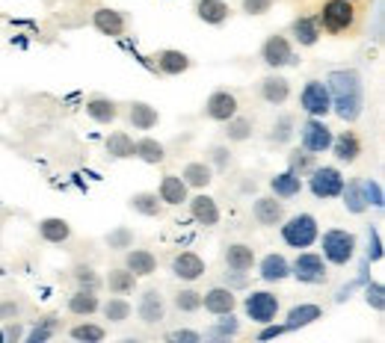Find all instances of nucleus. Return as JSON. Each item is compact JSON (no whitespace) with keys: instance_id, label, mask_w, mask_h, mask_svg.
Wrapping results in <instances>:
<instances>
[{"instance_id":"nucleus-1","label":"nucleus","mask_w":385,"mask_h":343,"mask_svg":"<svg viewBox=\"0 0 385 343\" xmlns=\"http://www.w3.org/2000/svg\"><path fill=\"white\" fill-rule=\"evenodd\" d=\"M326 89H329L332 98V110L338 119L344 122H355L362 116V107H365V89H362V77L355 75L353 68L344 71H332L326 77Z\"/></svg>"},{"instance_id":"nucleus-2","label":"nucleus","mask_w":385,"mask_h":343,"mask_svg":"<svg viewBox=\"0 0 385 343\" xmlns=\"http://www.w3.org/2000/svg\"><path fill=\"white\" fill-rule=\"evenodd\" d=\"M320 240V249H323V261L326 264H335V266H347L353 257H355V249H359V240L350 231H341V228H332L326 231Z\"/></svg>"},{"instance_id":"nucleus-3","label":"nucleus","mask_w":385,"mask_h":343,"mask_svg":"<svg viewBox=\"0 0 385 343\" xmlns=\"http://www.w3.org/2000/svg\"><path fill=\"white\" fill-rule=\"evenodd\" d=\"M282 240L288 242L291 249H308L315 246L317 237H320V225L311 213H296L291 219H282Z\"/></svg>"},{"instance_id":"nucleus-4","label":"nucleus","mask_w":385,"mask_h":343,"mask_svg":"<svg viewBox=\"0 0 385 343\" xmlns=\"http://www.w3.org/2000/svg\"><path fill=\"white\" fill-rule=\"evenodd\" d=\"M320 30L326 33H347L355 27V6H353V0H326L323 9H320Z\"/></svg>"},{"instance_id":"nucleus-5","label":"nucleus","mask_w":385,"mask_h":343,"mask_svg":"<svg viewBox=\"0 0 385 343\" xmlns=\"http://www.w3.org/2000/svg\"><path fill=\"white\" fill-rule=\"evenodd\" d=\"M308 190H311V195L315 198H338L341 195V190H344V175H341V169L338 166H315L308 172Z\"/></svg>"},{"instance_id":"nucleus-6","label":"nucleus","mask_w":385,"mask_h":343,"mask_svg":"<svg viewBox=\"0 0 385 343\" xmlns=\"http://www.w3.org/2000/svg\"><path fill=\"white\" fill-rule=\"evenodd\" d=\"M282 302H279V296L276 293H270V290H252L246 296V302H244V311H246V317L252 323H273L276 320V313H279Z\"/></svg>"},{"instance_id":"nucleus-7","label":"nucleus","mask_w":385,"mask_h":343,"mask_svg":"<svg viewBox=\"0 0 385 343\" xmlns=\"http://www.w3.org/2000/svg\"><path fill=\"white\" fill-rule=\"evenodd\" d=\"M291 276L303 284H323L326 281V261L317 252H299L291 264Z\"/></svg>"},{"instance_id":"nucleus-8","label":"nucleus","mask_w":385,"mask_h":343,"mask_svg":"<svg viewBox=\"0 0 385 343\" xmlns=\"http://www.w3.org/2000/svg\"><path fill=\"white\" fill-rule=\"evenodd\" d=\"M299 107H303L308 116H315V119H323L326 112H332V98H329L326 83L323 80H308L305 89L299 92Z\"/></svg>"},{"instance_id":"nucleus-9","label":"nucleus","mask_w":385,"mask_h":343,"mask_svg":"<svg viewBox=\"0 0 385 343\" xmlns=\"http://www.w3.org/2000/svg\"><path fill=\"white\" fill-rule=\"evenodd\" d=\"M332 131H329V124H326L323 119H315L311 116L305 124H303V131H299V139H303V148L311 151V154H323V151H329L332 145Z\"/></svg>"},{"instance_id":"nucleus-10","label":"nucleus","mask_w":385,"mask_h":343,"mask_svg":"<svg viewBox=\"0 0 385 343\" xmlns=\"http://www.w3.org/2000/svg\"><path fill=\"white\" fill-rule=\"evenodd\" d=\"M261 63H264L267 68L294 65L296 56H294V45L288 41V36H270L264 45H261Z\"/></svg>"},{"instance_id":"nucleus-11","label":"nucleus","mask_w":385,"mask_h":343,"mask_svg":"<svg viewBox=\"0 0 385 343\" xmlns=\"http://www.w3.org/2000/svg\"><path fill=\"white\" fill-rule=\"evenodd\" d=\"M237 98L232 92H225V89H217V92H210V98L205 101V116L210 122H228L232 116H237Z\"/></svg>"},{"instance_id":"nucleus-12","label":"nucleus","mask_w":385,"mask_h":343,"mask_svg":"<svg viewBox=\"0 0 385 343\" xmlns=\"http://www.w3.org/2000/svg\"><path fill=\"white\" fill-rule=\"evenodd\" d=\"M92 27H95V30L101 33V36L116 39V36H125V30H127V18L122 15L119 9L101 6V9L92 12Z\"/></svg>"},{"instance_id":"nucleus-13","label":"nucleus","mask_w":385,"mask_h":343,"mask_svg":"<svg viewBox=\"0 0 385 343\" xmlns=\"http://www.w3.org/2000/svg\"><path fill=\"white\" fill-rule=\"evenodd\" d=\"M202 308L213 317H225V313H234L237 296L232 287H210L208 293H202Z\"/></svg>"},{"instance_id":"nucleus-14","label":"nucleus","mask_w":385,"mask_h":343,"mask_svg":"<svg viewBox=\"0 0 385 343\" xmlns=\"http://www.w3.org/2000/svg\"><path fill=\"white\" fill-rule=\"evenodd\" d=\"M252 216L264 228H276L284 219V205L276 195H261V198H255V205H252Z\"/></svg>"},{"instance_id":"nucleus-15","label":"nucleus","mask_w":385,"mask_h":343,"mask_svg":"<svg viewBox=\"0 0 385 343\" xmlns=\"http://www.w3.org/2000/svg\"><path fill=\"white\" fill-rule=\"evenodd\" d=\"M332 154H335V160L338 163H355L359 160V154H362V139H359V134L355 131H344V134H338V136H332Z\"/></svg>"},{"instance_id":"nucleus-16","label":"nucleus","mask_w":385,"mask_h":343,"mask_svg":"<svg viewBox=\"0 0 385 343\" xmlns=\"http://www.w3.org/2000/svg\"><path fill=\"white\" fill-rule=\"evenodd\" d=\"M137 313H139V320L146 323V325H158V323L166 317V305H163V296H160V290L149 287L146 293H142L139 305H137Z\"/></svg>"},{"instance_id":"nucleus-17","label":"nucleus","mask_w":385,"mask_h":343,"mask_svg":"<svg viewBox=\"0 0 385 343\" xmlns=\"http://www.w3.org/2000/svg\"><path fill=\"white\" fill-rule=\"evenodd\" d=\"M187 205H190V216L198 222V225H205V228H213L220 222V207H217V202H213L210 195H205V193H198V195H193V198H187Z\"/></svg>"},{"instance_id":"nucleus-18","label":"nucleus","mask_w":385,"mask_h":343,"mask_svg":"<svg viewBox=\"0 0 385 343\" xmlns=\"http://www.w3.org/2000/svg\"><path fill=\"white\" fill-rule=\"evenodd\" d=\"M258 92L267 104H284L291 98V80L282 77V75H267L261 83H258Z\"/></svg>"},{"instance_id":"nucleus-19","label":"nucleus","mask_w":385,"mask_h":343,"mask_svg":"<svg viewBox=\"0 0 385 343\" xmlns=\"http://www.w3.org/2000/svg\"><path fill=\"white\" fill-rule=\"evenodd\" d=\"M172 276L181 281H196L205 276V261L196 252H181L172 261Z\"/></svg>"},{"instance_id":"nucleus-20","label":"nucleus","mask_w":385,"mask_h":343,"mask_svg":"<svg viewBox=\"0 0 385 343\" xmlns=\"http://www.w3.org/2000/svg\"><path fill=\"white\" fill-rule=\"evenodd\" d=\"M160 202L169 205V207H178V205H187V198H190V187L181 181V175H163L160 181Z\"/></svg>"},{"instance_id":"nucleus-21","label":"nucleus","mask_w":385,"mask_h":343,"mask_svg":"<svg viewBox=\"0 0 385 343\" xmlns=\"http://www.w3.org/2000/svg\"><path fill=\"white\" fill-rule=\"evenodd\" d=\"M225 266L232 269V273H249L255 266V249L246 246V242H232V246L225 249Z\"/></svg>"},{"instance_id":"nucleus-22","label":"nucleus","mask_w":385,"mask_h":343,"mask_svg":"<svg viewBox=\"0 0 385 343\" xmlns=\"http://www.w3.org/2000/svg\"><path fill=\"white\" fill-rule=\"evenodd\" d=\"M87 116L98 124H113L119 119V104L113 98H104V95H92L87 101Z\"/></svg>"},{"instance_id":"nucleus-23","label":"nucleus","mask_w":385,"mask_h":343,"mask_svg":"<svg viewBox=\"0 0 385 343\" xmlns=\"http://www.w3.org/2000/svg\"><path fill=\"white\" fill-rule=\"evenodd\" d=\"M196 15H198V21L220 27L232 15V6H228L225 0H196Z\"/></svg>"},{"instance_id":"nucleus-24","label":"nucleus","mask_w":385,"mask_h":343,"mask_svg":"<svg viewBox=\"0 0 385 343\" xmlns=\"http://www.w3.org/2000/svg\"><path fill=\"white\" fill-rule=\"evenodd\" d=\"M291 36H294V41H296L299 48H315L317 41H320V21L317 18H308V15L296 18L294 27H291Z\"/></svg>"},{"instance_id":"nucleus-25","label":"nucleus","mask_w":385,"mask_h":343,"mask_svg":"<svg viewBox=\"0 0 385 343\" xmlns=\"http://www.w3.org/2000/svg\"><path fill=\"white\" fill-rule=\"evenodd\" d=\"M190 65H193V60L184 51L166 48V51L158 53V68L169 77H178V75H184V71H190Z\"/></svg>"},{"instance_id":"nucleus-26","label":"nucleus","mask_w":385,"mask_h":343,"mask_svg":"<svg viewBox=\"0 0 385 343\" xmlns=\"http://www.w3.org/2000/svg\"><path fill=\"white\" fill-rule=\"evenodd\" d=\"M127 122H131L134 131H151V127H158L160 112L146 101H134L131 110H127Z\"/></svg>"},{"instance_id":"nucleus-27","label":"nucleus","mask_w":385,"mask_h":343,"mask_svg":"<svg viewBox=\"0 0 385 343\" xmlns=\"http://www.w3.org/2000/svg\"><path fill=\"white\" fill-rule=\"evenodd\" d=\"M125 266L131 269L137 278H146V276H154V269H158V257H154L149 249H131L125 254Z\"/></svg>"},{"instance_id":"nucleus-28","label":"nucleus","mask_w":385,"mask_h":343,"mask_svg":"<svg viewBox=\"0 0 385 343\" xmlns=\"http://www.w3.org/2000/svg\"><path fill=\"white\" fill-rule=\"evenodd\" d=\"M107 154L113 157V160H131V157L137 154V142L131 134H125V131H113L107 136Z\"/></svg>"},{"instance_id":"nucleus-29","label":"nucleus","mask_w":385,"mask_h":343,"mask_svg":"<svg viewBox=\"0 0 385 343\" xmlns=\"http://www.w3.org/2000/svg\"><path fill=\"white\" fill-rule=\"evenodd\" d=\"M258 269H261V278H264V281L276 284V281H284V278L291 276V261H288L284 254H276V252H273V254L264 257Z\"/></svg>"},{"instance_id":"nucleus-30","label":"nucleus","mask_w":385,"mask_h":343,"mask_svg":"<svg viewBox=\"0 0 385 343\" xmlns=\"http://www.w3.org/2000/svg\"><path fill=\"white\" fill-rule=\"evenodd\" d=\"M270 190H273L276 198H294L303 193V178L294 175V172H279V175L270 178Z\"/></svg>"},{"instance_id":"nucleus-31","label":"nucleus","mask_w":385,"mask_h":343,"mask_svg":"<svg viewBox=\"0 0 385 343\" xmlns=\"http://www.w3.org/2000/svg\"><path fill=\"white\" fill-rule=\"evenodd\" d=\"M323 317V308L320 305H315V302H303V305H296V308H291L288 311V332H294V328H305V325H311V323H317Z\"/></svg>"},{"instance_id":"nucleus-32","label":"nucleus","mask_w":385,"mask_h":343,"mask_svg":"<svg viewBox=\"0 0 385 343\" xmlns=\"http://www.w3.org/2000/svg\"><path fill=\"white\" fill-rule=\"evenodd\" d=\"M181 181L187 183V187H193V190H205L208 183L213 181V169H210L205 160H193V163L184 166Z\"/></svg>"},{"instance_id":"nucleus-33","label":"nucleus","mask_w":385,"mask_h":343,"mask_svg":"<svg viewBox=\"0 0 385 343\" xmlns=\"http://www.w3.org/2000/svg\"><path fill=\"white\" fill-rule=\"evenodd\" d=\"M39 237L45 242H53V246H60V242H65L71 237V225L60 216H48L39 222Z\"/></svg>"},{"instance_id":"nucleus-34","label":"nucleus","mask_w":385,"mask_h":343,"mask_svg":"<svg viewBox=\"0 0 385 343\" xmlns=\"http://www.w3.org/2000/svg\"><path fill=\"white\" fill-rule=\"evenodd\" d=\"M131 210L134 213H139V216H163V202H160V195L158 193H137V195H131Z\"/></svg>"},{"instance_id":"nucleus-35","label":"nucleus","mask_w":385,"mask_h":343,"mask_svg":"<svg viewBox=\"0 0 385 343\" xmlns=\"http://www.w3.org/2000/svg\"><path fill=\"white\" fill-rule=\"evenodd\" d=\"M101 308V299L95 296V290H77L75 296L68 299V313H75V317H92V313Z\"/></svg>"},{"instance_id":"nucleus-36","label":"nucleus","mask_w":385,"mask_h":343,"mask_svg":"<svg viewBox=\"0 0 385 343\" xmlns=\"http://www.w3.org/2000/svg\"><path fill=\"white\" fill-rule=\"evenodd\" d=\"M107 287H110L113 296H127V293L137 290V276H134L127 266H122V269H110Z\"/></svg>"},{"instance_id":"nucleus-37","label":"nucleus","mask_w":385,"mask_h":343,"mask_svg":"<svg viewBox=\"0 0 385 343\" xmlns=\"http://www.w3.org/2000/svg\"><path fill=\"white\" fill-rule=\"evenodd\" d=\"M134 157H139V160L149 163V166H158V163L166 160V148H163V142L151 139V136H142V139H137V154Z\"/></svg>"},{"instance_id":"nucleus-38","label":"nucleus","mask_w":385,"mask_h":343,"mask_svg":"<svg viewBox=\"0 0 385 343\" xmlns=\"http://www.w3.org/2000/svg\"><path fill=\"white\" fill-rule=\"evenodd\" d=\"M341 198H344V207L350 213H365L370 205H367V198H365V190H362V181H353V183H344V190H341Z\"/></svg>"},{"instance_id":"nucleus-39","label":"nucleus","mask_w":385,"mask_h":343,"mask_svg":"<svg viewBox=\"0 0 385 343\" xmlns=\"http://www.w3.org/2000/svg\"><path fill=\"white\" fill-rule=\"evenodd\" d=\"M315 166H317V154H311L305 148H294L288 154V169L294 172V175H299V178H305Z\"/></svg>"},{"instance_id":"nucleus-40","label":"nucleus","mask_w":385,"mask_h":343,"mask_svg":"<svg viewBox=\"0 0 385 343\" xmlns=\"http://www.w3.org/2000/svg\"><path fill=\"white\" fill-rule=\"evenodd\" d=\"M222 124H225V139L228 142H246L252 136V119H246V116H232Z\"/></svg>"},{"instance_id":"nucleus-41","label":"nucleus","mask_w":385,"mask_h":343,"mask_svg":"<svg viewBox=\"0 0 385 343\" xmlns=\"http://www.w3.org/2000/svg\"><path fill=\"white\" fill-rule=\"evenodd\" d=\"M98 311H104V317H107L110 323H125L127 317H131V302H127V299H122V296H113V299H107V302L98 308Z\"/></svg>"},{"instance_id":"nucleus-42","label":"nucleus","mask_w":385,"mask_h":343,"mask_svg":"<svg viewBox=\"0 0 385 343\" xmlns=\"http://www.w3.org/2000/svg\"><path fill=\"white\" fill-rule=\"evenodd\" d=\"M68 335L75 340H83V343H101L107 337L104 325H95V323H80V325H71Z\"/></svg>"},{"instance_id":"nucleus-43","label":"nucleus","mask_w":385,"mask_h":343,"mask_svg":"<svg viewBox=\"0 0 385 343\" xmlns=\"http://www.w3.org/2000/svg\"><path fill=\"white\" fill-rule=\"evenodd\" d=\"M172 302H175V308L184 311V313H196L198 308H202V293L193 290V287H184V290L175 293Z\"/></svg>"},{"instance_id":"nucleus-44","label":"nucleus","mask_w":385,"mask_h":343,"mask_svg":"<svg viewBox=\"0 0 385 343\" xmlns=\"http://www.w3.org/2000/svg\"><path fill=\"white\" fill-rule=\"evenodd\" d=\"M296 134V122L294 116H282L276 124H273V131H270V142H276V145H284V142H291Z\"/></svg>"},{"instance_id":"nucleus-45","label":"nucleus","mask_w":385,"mask_h":343,"mask_svg":"<svg viewBox=\"0 0 385 343\" xmlns=\"http://www.w3.org/2000/svg\"><path fill=\"white\" fill-rule=\"evenodd\" d=\"M75 281H77V287H83V290H98V287H101V278H98V273L92 266H87V264L75 266Z\"/></svg>"},{"instance_id":"nucleus-46","label":"nucleus","mask_w":385,"mask_h":343,"mask_svg":"<svg viewBox=\"0 0 385 343\" xmlns=\"http://www.w3.org/2000/svg\"><path fill=\"white\" fill-rule=\"evenodd\" d=\"M107 246L116 249V252L131 249V246H134V231H131V228H116V231L107 234Z\"/></svg>"},{"instance_id":"nucleus-47","label":"nucleus","mask_w":385,"mask_h":343,"mask_svg":"<svg viewBox=\"0 0 385 343\" xmlns=\"http://www.w3.org/2000/svg\"><path fill=\"white\" fill-rule=\"evenodd\" d=\"M237 332H240V323L232 317V313H225V320H220L210 328V337H234Z\"/></svg>"},{"instance_id":"nucleus-48","label":"nucleus","mask_w":385,"mask_h":343,"mask_svg":"<svg viewBox=\"0 0 385 343\" xmlns=\"http://www.w3.org/2000/svg\"><path fill=\"white\" fill-rule=\"evenodd\" d=\"M365 299H367V305H374V311H382V308H385V290H382V284H367Z\"/></svg>"},{"instance_id":"nucleus-49","label":"nucleus","mask_w":385,"mask_h":343,"mask_svg":"<svg viewBox=\"0 0 385 343\" xmlns=\"http://www.w3.org/2000/svg\"><path fill=\"white\" fill-rule=\"evenodd\" d=\"M362 190H365V198H367V205H374V207H382V190H379V183L370 178V181H362Z\"/></svg>"},{"instance_id":"nucleus-50","label":"nucleus","mask_w":385,"mask_h":343,"mask_svg":"<svg viewBox=\"0 0 385 343\" xmlns=\"http://www.w3.org/2000/svg\"><path fill=\"white\" fill-rule=\"evenodd\" d=\"M240 4H244V12H249V15H267L276 0H240Z\"/></svg>"},{"instance_id":"nucleus-51","label":"nucleus","mask_w":385,"mask_h":343,"mask_svg":"<svg viewBox=\"0 0 385 343\" xmlns=\"http://www.w3.org/2000/svg\"><path fill=\"white\" fill-rule=\"evenodd\" d=\"M45 323H48V325H36L33 332L27 335V343H42V340H51V337H53V320L48 317Z\"/></svg>"},{"instance_id":"nucleus-52","label":"nucleus","mask_w":385,"mask_h":343,"mask_svg":"<svg viewBox=\"0 0 385 343\" xmlns=\"http://www.w3.org/2000/svg\"><path fill=\"white\" fill-rule=\"evenodd\" d=\"M166 340L169 343H198V340H202V335L190 332V328H178V332H169Z\"/></svg>"},{"instance_id":"nucleus-53","label":"nucleus","mask_w":385,"mask_h":343,"mask_svg":"<svg viewBox=\"0 0 385 343\" xmlns=\"http://www.w3.org/2000/svg\"><path fill=\"white\" fill-rule=\"evenodd\" d=\"M210 160L217 163L220 169H225L228 163H232V151H228L225 145H213V148H210Z\"/></svg>"},{"instance_id":"nucleus-54","label":"nucleus","mask_w":385,"mask_h":343,"mask_svg":"<svg viewBox=\"0 0 385 343\" xmlns=\"http://www.w3.org/2000/svg\"><path fill=\"white\" fill-rule=\"evenodd\" d=\"M18 311H21L18 302H0V320H6V323H9V320H15V317H18Z\"/></svg>"},{"instance_id":"nucleus-55","label":"nucleus","mask_w":385,"mask_h":343,"mask_svg":"<svg viewBox=\"0 0 385 343\" xmlns=\"http://www.w3.org/2000/svg\"><path fill=\"white\" fill-rule=\"evenodd\" d=\"M267 328H264V332L258 335V340H270V337H279V335H284V332H288V325H270V323H264Z\"/></svg>"},{"instance_id":"nucleus-56","label":"nucleus","mask_w":385,"mask_h":343,"mask_svg":"<svg viewBox=\"0 0 385 343\" xmlns=\"http://www.w3.org/2000/svg\"><path fill=\"white\" fill-rule=\"evenodd\" d=\"M370 237H374V240H370V249H367V254H370V261H379V257H382V249H379L377 231H370Z\"/></svg>"}]
</instances>
